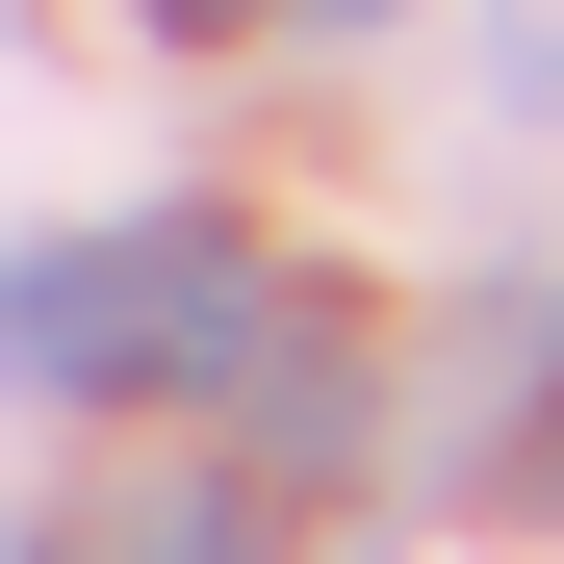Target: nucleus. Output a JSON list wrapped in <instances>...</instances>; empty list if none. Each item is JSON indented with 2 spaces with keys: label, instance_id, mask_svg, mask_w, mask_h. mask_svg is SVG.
<instances>
[{
  "label": "nucleus",
  "instance_id": "7ed1b4c3",
  "mask_svg": "<svg viewBox=\"0 0 564 564\" xmlns=\"http://www.w3.org/2000/svg\"><path fill=\"white\" fill-rule=\"evenodd\" d=\"M154 564H257V513H231V488H180V513H154Z\"/></svg>",
  "mask_w": 564,
  "mask_h": 564
},
{
  "label": "nucleus",
  "instance_id": "f03ea898",
  "mask_svg": "<svg viewBox=\"0 0 564 564\" xmlns=\"http://www.w3.org/2000/svg\"><path fill=\"white\" fill-rule=\"evenodd\" d=\"M488 129H564V0H488Z\"/></svg>",
  "mask_w": 564,
  "mask_h": 564
},
{
  "label": "nucleus",
  "instance_id": "39448f33",
  "mask_svg": "<svg viewBox=\"0 0 564 564\" xmlns=\"http://www.w3.org/2000/svg\"><path fill=\"white\" fill-rule=\"evenodd\" d=\"M539 513H564V411H539Z\"/></svg>",
  "mask_w": 564,
  "mask_h": 564
},
{
  "label": "nucleus",
  "instance_id": "20e7f679",
  "mask_svg": "<svg viewBox=\"0 0 564 564\" xmlns=\"http://www.w3.org/2000/svg\"><path fill=\"white\" fill-rule=\"evenodd\" d=\"M154 26H257V0H154Z\"/></svg>",
  "mask_w": 564,
  "mask_h": 564
},
{
  "label": "nucleus",
  "instance_id": "f257e3e1",
  "mask_svg": "<svg viewBox=\"0 0 564 564\" xmlns=\"http://www.w3.org/2000/svg\"><path fill=\"white\" fill-rule=\"evenodd\" d=\"M282 308V282L231 231H77V257H0V359L77 411H154V386H231V334Z\"/></svg>",
  "mask_w": 564,
  "mask_h": 564
},
{
  "label": "nucleus",
  "instance_id": "423d86ee",
  "mask_svg": "<svg viewBox=\"0 0 564 564\" xmlns=\"http://www.w3.org/2000/svg\"><path fill=\"white\" fill-rule=\"evenodd\" d=\"M334 26H386V0H334Z\"/></svg>",
  "mask_w": 564,
  "mask_h": 564
}]
</instances>
